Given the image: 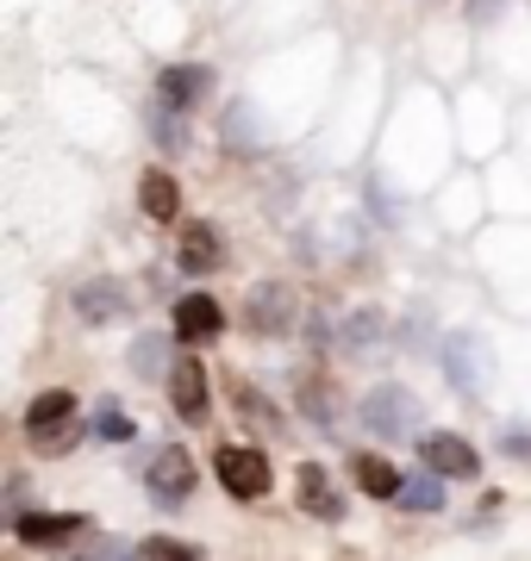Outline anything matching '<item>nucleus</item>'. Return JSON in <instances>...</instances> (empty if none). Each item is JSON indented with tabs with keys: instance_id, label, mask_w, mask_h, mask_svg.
I'll return each mask as SVG.
<instances>
[{
	"instance_id": "13",
	"label": "nucleus",
	"mask_w": 531,
	"mask_h": 561,
	"mask_svg": "<svg viewBox=\"0 0 531 561\" xmlns=\"http://www.w3.org/2000/svg\"><path fill=\"white\" fill-rule=\"evenodd\" d=\"M13 530H20L25 542H63L82 530V518L76 512H25V518H13Z\"/></svg>"
},
{
	"instance_id": "8",
	"label": "nucleus",
	"mask_w": 531,
	"mask_h": 561,
	"mask_svg": "<svg viewBox=\"0 0 531 561\" xmlns=\"http://www.w3.org/2000/svg\"><path fill=\"white\" fill-rule=\"evenodd\" d=\"M169 400H176V419H182V424H201V419H206L213 387H206V368H201L194 356L169 368Z\"/></svg>"
},
{
	"instance_id": "3",
	"label": "nucleus",
	"mask_w": 531,
	"mask_h": 561,
	"mask_svg": "<svg viewBox=\"0 0 531 561\" xmlns=\"http://www.w3.org/2000/svg\"><path fill=\"white\" fill-rule=\"evenodd\" d=\"M357 412H363V424L375 431V437H394V443H400V437H413V431H419V400H413L400 381L369 387Z\"/></svg>"
},
{
	"instance_id": "6",
	"label": "nucleus",
	"mask_w": 531,
	"mask_h": 561,
	"mask_svg": "<svg viewBox=\"0 0 531 561\" xmlns=\"http://www.w3.org/2000/svg\"><path fill=\"white\" fill-rule=\"evenodd\" d=\"M206 88H213V76H206L201 62H169L163 76H157V106L163 113H188V106L206 101Z\"/></svg>"
},
{
	"instance_id": "9",
	"label": "nucleus",
	"mask_w": 531,
	"mask_h": 561,
	"mask_svg": "<svg viewBox=\"0 0 531 561\" xmlns=\"http://www.w3.org/2000/svg\"><path fill=\"white\" fill-rule=\"evenodd\" d=\"M76 312H82L88 324H113V319L132 312V294H125V280H113V275L82 280V287H76Z\"/></svg>"
},
{
	"instance_id": "20",
	"label": "nucleus",
	"mask_w": 531,
	"mask_h": 561,
	"mask_svg": "<svg viewBox=\"0 0 531 561\" xmlns=\"http://www.w3.org/2000/svg\"><path fill=\"white\" fill-rule=\"evenodd\" d=\"M301 405H307V419L319 424V431H331V393H326V381H307V387H301Z\"/></svg>"
},
{
	"instance_id": "16",
	"label": "nucleus",
	"mask_w": 531,
	"mask_h": 561,
	"mask_svg": "<svg viewBox=\"0 0 531 561\" xmlns=\"http://www.w3.org/2000/svg\"><path fill=\"white\" fill-rule=\"evenodd\" d=\"M250 324H257V331H287V294L282 287H257V294H250Z\"/></svg>"
},
{
	"instance_id": "10",
	"label": "nucleus",
	"mask_w": 531,
	"mask_h": 561,
	"mask_svg": "<svg viewBox=\"0 0 531 561\" xmlns=\"http://www.w3.org/2000/svg\"><path fill=\"white\" fill-rule=\"evenodd\" d=\"M225 331V312L213 294H188V300H176V337L182 343H213Z\"/></svg>"
},
{
	"instance_id": "12",
	"label": "nucleus",
	"mask_w": 531,
	"mask_h": 561,
	"mask_svg": "<svg viewBox=\"0 0 531 561\" xmlns=\"http://www.w3.org/2000/svg\"><path fill=\"white\" fill-rule=\"evenodd\" d=\"M350 481L363 486L369 500H400V481H407V474L388 468L382 456H350Z\"/></svg>"
},
{
	"instance_id": "7",
	"label": "nucleus",
	"mask_w": 531,
	"mask_h": 561,
	"mask_svg": "<svg viewBox=\"0 0 531 561\" xmlns=\"http://www.w3.org/2000/svg\"><path fill=\"white\" fill-rule=\"evenodd\" d=\"M194 474H201V468H194V456L169 443V449H157V461H150V493H157L163 505H182L188 493H194Z\"/></svg>"
},
{
	"instance_id": "17",
	"label": "nucleus",
	"mask_w": 531,
	"mask_h": 561,
	"mask_svg": "<svg viewBox=\"0 0 531 561\" xmlns=\"http://www.w3.org/2000/svg\"><path fill=\"white\" fill-rule=\"evenodd\" d=\"M138 556L150 561H201V542H182V537H144Z\"/></svg>"
},
{
	"instance_id": "5",
	"label": "nucleus",
	"mask_w": 531,
	"mask_h": 561,
	"mask_svg": "<svg viewBox=\"0 0 531 561\" xmlns=\"http://www.w3.org/2000/svg\"><path fill=\"white\" fill-rule=\"evenodd\" d=\"M294 500H301V512L319 518V524L344 518V493H338V481H331V468H319V461H301V474H294Z\"/></svg>"
},
{
	"instance_id": "15",
	"label": "nucleus",
	"mask_w": 531,
	"mask_h": 561,
	"mask_svg": "<svg viewBox=\"0 0 531 561\" xmlns=\"http://www.w3.org/2000/svg\"><path fill=\"white\" fill-rule=\"evenodd\" d=\"M182 268H188V275L219 268V238H213L206 225H188V231H182Z\"/></svg>"
},
{
	"instance_id": "11",
	"label": "nucleus",
	"mask_w": 531,
	"mask_h": 561,
	"mask_svg": "<svg viewBox=\"0 0 531 561\" xmlns=\"http://www.w3.org/2000/svg\"><path fill=\"white\" fill-rule=\"evenodd\" d=\"M138 206H144V219H157V225H176L182 219V187L163 175V169H144L138 181Z\"/></svg>"
},
{
	"instance_id": "18",
	"label": "nucleus",
	"mask_w": 531,
	"mask_h": 561,
	"mask_svg": "<svg viewBox=\"0 0 531 561\" xmlns=\"http://www.w3.org/2000/svg\"><path fill=\"white\" fill-rule=\"evenodd\" d=\"M163 362H169V343L163 337H138V343H132V368H138V375H169Z\"/></svg>"
},
{
	"instance_id": "14",
	"label": "nucleus",
	"mask_w": 531,
	"mask_h": 561,
	"mask_svg": "<svg viewBox=\"0 0 531 561\" xmlns=\"http://www.w3.org/2000/svg\"><path fill=\"white\" fill-rule=\"evenodd\" d=\"M438 505H444V474L426 461L419 474H407V481H400V512H438Z\"/></svg>"
},
{
	"instance_id": "4",
	"label": "nucleus",
	"mask_w": 531,
	"mask_h": 561,
	"mask_svg": "<svg viewBox=\"0 0 531 561\" xmlns=\"http://www.w3.org/2000/svg\"><path fill=\"white\" fill-rule=\"evenodd\" d=\"M419 461H431L444 481H475V474H482L475 443H463L456 431H426V437H419Z\"/></svg>"
},
{
	"instance_id": "2",
	"label": "nucleus",
	"mask_w": 531,
	"mask_h": 561,
	"mask_svg": "<svg viewBox=\"0 0 531 561\" xmlns=\"http://www.w3.org/2000/svg\"><path fill=\"white\" fill-rule=\"evenodd\" d=\"M213 474H219V486L231 493V500H269V486H275V474H269V456L263 449H245V443H225L219 456H213Z\"/></svg>"
},
{
	"instance_id": "19",
	"label": "nucleus",
	"mask_w": 531,
	"mask_h": 561,
	"mask_svg": "<svg viewBox=\"0 0 531 561\" xmlns=\"http://www.w3.org/2000/svg\"><path fill=\"white\" fill-rule=\"evenodd\" d=\"M94 431H101L106 443H132V431H138V424L125 419L120 405H101V412H94Z\"/></svg>"
},
{
	"instance_id": "1",
	"label": "nucleus",
	"mask_w": 531,
	"mask_h": 561,
	"mask_svg": "<svg viewBox=\"0 0 531 561\" xmlns=\"http://www.w3.org/2000/svg\"><path fill=\"white\" fill-rule=\"evenodd\" d=\"M25 437H32V449H44V456L69 449V443H76V393H63V387L38 393V400L25 405Z\"/></svg>"
},
{
	"instance_id": "21",
	"label": "nucleus",
	"mask_w": 531,
	"mask_h": 561,
	"mask_svg": "<svg viewBox=\"0 0 531 561\" xmlns=\"http://www.w3.org/2000/svg\"><path fill=\"white\" fill-rule=\"evenodd\" d=\"M450 350H456V356H475V343H470V337H456V343H450ZM456 387H463V393H475V387H482V375H475L470 362L456 368Z\"/></svg>"
}]
</instances>
